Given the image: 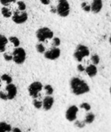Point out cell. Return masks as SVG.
I'll use <instances>...</instances> for the list:
<instances>
[{"label":"cell","instance_id":"33","mask_svg":"<svg viewBox=\"0 0 111 132\" xmlns=\"http://www.w3.org/2000/svg\"><path fill=\"white\" fill-rule=\"evenodd\" d=\"M39 1H40V2H41L42 5H49L51 0H39Z\"/></svg>","mask_w":111,"mask_h":132},{"label":"cell","instance_id":"8","mask_svg":"<svg viewBox=\"0 0 111 132\" xmlns=\"http://www.w3.org/2000/svg\"><path fill=\"white\" fill-rule=\"evenodd\" d=\"M44 57L49 60H57L61 54V50L59 47H52L43 53Z\"/></svg>","mask_w":111,"mask_h":132},{"label":"cell","instance_id":"27","mask_svg":"<svg viewBox=\"0 0 111 132\" xmlns=\"http://www.w3.org/2000/svg\"><path fill=\"white\" fill-rule=\"evenodd\" d=\"M3 58L5 61L7 62H10L12 61V54H10L8 53H5L3 54Z\"/></svg>","mask_w":111,"mask_h":132},{"label":"cell","instance_id":"19","mask_svg":"<svg viewBox=\"0 0 111 132\" xmlns=\"http://www.w3.org/2000/svg\"><path fill=\"white\" fill-rule=\"evenodd\" d=\"M0 78H1L2 80H3L4 82H5L7 84H12V77H11L10 75L7 74V73L2 74V75L0 77Z\"/></svg>","mask_w":111,"mask_h":132},{"label":"cell","instance_id":"5","mask_svg":"<svg viewBox=\"0 0 111 132\" xmlns=\"http://www.w3.org/2000/svg\"><path fill=\"white\" fill-rule=\"evenodd\" d=\"M90 55V50L89 48L83 44H79L76 48V50L73 53V57L75 58V60L78 62H81L83 58L88 56Z\"/></svg>","mask_w":111,"mask_h":132},{"label":"cell","instance_id":"32","mask_svg":"<svg viewBox=\"0 0 111 132\" xmlns=\"http://www.w3.org/2000/svg\"><path fill=\"white\" fill-rule=\"evenodd\" d=\"M77 70L79 72H83V71H85V67L82 64H79L77 66Z\"/></svg>","mask_w":111,"mask_h":132},{"label":"cell","instance_id":"15","mask_svg":"<svg viewBox=\"0 0 111 132\" xmlns=\"http://www.w3.org/2000/svg\"><path fill=\"white\" fill-rule=\"evenodd\" d=\"M1 13H2V16L4 18H7V19L12 17V11L6 6H3L1 9Z\"/></svg>","mask_w":111,"mask_h":132},{"label":"cell","instance_id":"23","mask_svg":"<svg viewBox=\"0 0 111 132\" xmlns=\"http://www.w3.org/2000/svg\"><path fill=\"white\" fill-rule=\"evenodd\" d=\"M32 104L33 106L36 108V109H41L42 108V101H40L39 100H37L36 98V99H33L32 101Z\"/></svg>","mask_w":111,"mask_h":132},{"label":"cell","instance_id":"16","mask_svg":"<svg viewBox=\"0 0 111 132\" xmlns=\"http://www.w3.org/2000/svg\"><path fill=\"white\" fill-rule=\"evenodd\" d=\"M12 126L5 122H0V132L12 131Z\"/></svg>","mask_w":111,"mask_h":132},{"label":"cell","instance_id":"30","mask_svg":"<svg viewBox=\"0 0 111 132\" xmlns=\"http://www.w3.org/2000/svg\"><path fill=\"white\" fill-rule=\"evenodd\" d=\"M85 125H86V123L84 121H76V120L75 121V126L77 127V128H84L85 127Z\"/></svg>","mask_w":111,"mask_h":132},{"label":"cell","instance_id":"12","mask_svg":"<svg viewBox=\"0 0 111 132\" xmlns=\"http://www.w3.org/2000/svg\"><path fill=\"white\" fill-rule=\"evenodd\" d=\"M90 7H91V12H93V13H99L103 8V1L93 0Z\"/></svg>","mask_w":111,"mask_h":132},{"label":"cell","instance_id":"21","mask_svg":"<svg viewBox=\"0 0 111 132\" xmlns=\"http://www.w3.org/2000/svg\"><path fill=\"white\" fill-rule=\"evenodd\" d=\"M45 91H46V94L48 95V96H51L53 94V88L51 85L49 84H46L43 87Z\"/></svg>","mask_w":111,"mask_h":132},{"label":"cell","instance_id":"34","mask_svg":"<svg viewBox=\"0 0 111 132\" xmlns=\"http://www.w3.org/2000/svg\"><path fill=\"white\" fill-rule=\"evenodd\" d=\"M12 132H22V131L19 128H13L12 129Z\"/></svg>","mask_w":111,"mask_h":132},{"label":"cell","instance_id":"4","mask_svg":"<svg viewBox=\"0 0 111 132\" xmlns=\"http://www.w3.org/2000/svg\"><path fill=\"white\" fill-rule=\"evenodd\" d=\"M70 12V6L67 0H58V4L56 8V13L60 17H66Z\"/></svg>","mask_w":111,"mask_h":132},{"label":"cell","instance_id":"25","mask_svg":"<svg viewBox=\"0 0 111 132\" xmlns=\"http://www.w3.org/2000/svg\"><path fill=\"white\" fill-rule=\"evenodd\" d=\"M17 5H18V10H19V11H25L26 5L23 1H19L17 2Z\"/></svg>","mask_w":111,"mask_h":132},{"label":"cell","instance_id":"13","mask_svg":"<svg viewBox=\"0 0 111 132\" xmlns=\"http://www.w3.org/2000/svg\"><path fill=\"white\" fill-rule=\"evenodd\" d=\"M85 72L90 77H93L97 74V68L96 65L90 64L87 68H85Z\"/></svg>","mask_w":111,"mask_h":132},{"label":"cell","instance_id":"6","mask_svg":"<svg viewBox=\"0 0 111 132\" xmlns=\"http://www.w3.org/2000/svg\"><path fill=\"white\" fill-rule=\"evenodd\" d=\"M42 88H43V86L41 82H39V81L32 82L28 87V91H29V96L31 97H32L33 99L37 98L39 96V93L41 92Z\"/></svg>","mask_w":111,"mask_h":132},{"label":"cell","instance_id":"1","mask_svg":"<svg viewBox=\"0 0 111 132\" xmlns=\"http://www.w3.org/2000/svg\"><path fill=\"white\" fill-rule=\"evenodd\" d=\"M70 84L71 90L75 95H82L90 91V87L87 82L79 77H73Z\"/></svg>","mask_w":111,"mask_h":132},{"label":"cell","instance_id":"22","mask_svg":"<svg viewBox=\"0 0 111 132\" xmlns=\"http://www.w3.org/2000/svg\"><path fill=\"white\" fill-rule=\"evenodd\" d=\"M81 9L86 12H91V7H90V5H89L87 2H83L81 3Z\"/></svg>","mask_w":111,"mask_h":132},{"label":"cell","instance_id":"3","mask_svg":"<svg viewBox=\"0 0 111 132\" xmlns=\"http://www.w3.org/2000/svg\"><path fill=\"white\" fill-rule=\"evenodd\" d=\"M12 61L18 64L21 65L24 63L26 60V52L22 47H16L12 52Z\"/></svg>","mask_w":111,"mask_h":132},{"label":"cell","instance_id":"14","mask_svg":"<svg viewBox=\"0 0 111 132\" xmlns=\"http://www.w3.org/2000/svg\"><path fill=\"white\" fill-rule=\"evenodd\" d=\"M8 42V38L4 35L0 34V53H4L5 51Z\"/></svg>","mask_w":111,"mask_h":132},{"label":"cell","instance_id":"18","mask_svg":"<svg viewBox=\"0 0 111 132\" xmlns=\"http://www.w3.org/2000/svg\"><path fill=\"white\" fill-rule=\"evenodd\" d=\"M8 41L11 43H12V45L16 48V47H19V46H20V40L19 39V38L18 37H16V36H10L8 39Z\"/></svg>","mask_w":111,"mask_h":132},{"label":"cell","instance_id":"37","mask_svg":"<svg viewBox=\"0 0 111 132\" xmlns=\"http://www.w3.org/2000/svg\"><path fill=\"white\" fill-rule=\"evenodd\" d=\"M110 94H111V87H110Z\"/></svg>","mask_w":111,"mask_h":132},{"label":"cell","instance_id":"36","mask_svg":"<svg viewBox=\"0 0 111 132\" xmlns=\"http://www.w3.org/2000/svg\"><path fill=\"white\" fill-rule=\"evenodd\" d=\"M1 81H2V80H1V78H0V87H1Z\"/></svg>","mask_w":111,"mask_h":132},{"label":"cell","instance_id":"9","mask_svg":"<svg viewBox=\"0 0 111 132\" xmlns=\"http://www.w3.org/2000/svg\"><path fill=\"white\" fill-rule=\"evenodd\" d=\"M78 111H79V108L76 105L70 106L66 112V118L70 122L76 121Z\"/></svg>","mask_w":111,"mask_h":132},{"label":"cell","instance_id":"17","mask_svg":"<svg viewBox=\"0 0 111 132\" xmlns=\"http://www.w3.org/2000/svg\"><path fill=\"white\" fill-rule=\"evenodd\" d=\"M95 120V115L93 113H88L87 115H86V118H85V120H84V122L86 124H92Z\"/></svg>","mask_w":111,"mask_h":132},{"label":"cell","instance_id":"38","mask_svg":"<svg viewBox=\"0 0 111 132\" xmlns=\"http://www.w3.org/2000/svg\"></svg>","mask_w":111,"mask_h":132},{"label":"cell","instance_id":"26","mask_svg":"<svg viewBox=\"0 0 111 132\" xmlns=\"http://www.w3.org/2000/svg\"><path fill=\"white\" fill-rule=\"evenodd\" d=\"M60 43H61V40L59 37H53V42H52L53 47H59Z\"/></svg>","mask_w":111,"mask_h":132},{"label":"cell","instance_id":"28","mask_svg":"<svg viewBox=\"0 0 111 132\" xmlns=\"http://www.w3.org/2000/svg\"><path fill=\"white\" fill-rule=\"evenodd\" d=\"M15 2H16V0H0V3L3 6H8L11 3Z\"/></svg>","mask_w":111,"mask_h":132},{"label":"cell","instance_id":"11","mask_svg":"<svg viewBox=\"0 0 111 132\" xmlns=\"http://www.w3.org/2000/svg\"><path fill=\"white\" fill-rule=\"evenodd\" d=\"M54 104V99L52 96H46L42 101V108L45 111H49L52 108Z\"/></svg>","mask_w":111,"mask_h":132},{"label":"cell","instance_id":"7","mask_svg":"<svg viewBox=\"0 0 111 132\" xmlns=\"http://www.w3.org/2000/svg\"><path fill=\"white\" fill-rule=\"evenodd\" d=\"M12 20L15 24H23L28 20V13L25 11H19L16 10L12 13Z\"/></svg>","mask_w":111,"mask_h":132},{"label":"cell","instance_id":"29","mask_svg":"<svg viewBox=\"0 0 111 132\" xmlns=\"http://www.w3.org/2000/svg\"><path fill=\"white\" fill-rule=\"evenodd\" d=\"M80 108H83V110L87 111H89L91 109L90 105L88 103H87V102H84V103L81 104H80Z\"/></svg>","mask_w":111,"mask_h":132},{"label":"cell","instance_id":"10","mask_svg":"<svg viewBox=\"0 0 111 132\" xmlns=\"http://www.w3.org/2000/svg\"><path fill=\"white\" fill-rule=\"evenodd\" d=\"M5 90L8 100H13L17 95V87L13 84H7L5 87Z\"/></svg>","mask_w":111,"mask_h":132},{"label":"cell","instance_id":"31","mask_svg":"<svg viewBox=\"0 0 111 132\" xmlns=\"http://www.w3.org/2000/svg\"><path fill=\"white\" fill-rule=\"evenodd\" d=\"M0 99L2 101H7L8 97H7V94H5L3 91H0Z\"/></svg>","mask_w":111,"mask_h":132},{"label":"cell","instance_id":"24","mask_svg":"<svg viewBox=\"0 0 111 132\" xmlns=\"http://www.w3.org/2000/svg\"><path fill=\"white\" fill-rule=\"evenodd\" d=\"M90 59H91V61H92V63H93V65H97V64H99L100 60V56H99L97 54H93V55H92Z\"/></svg>","mask_w":111,"mask_h":132},{"label":"cell","instance_id":"20","mask_svg":"<svg viewBox=\"0 0 111 132\" xmlns=\"http://www.w3.org/2000/svg\"><path fill=\"white\" fill-rule=\"evenodd\" d=\"M36 51L39 53H44L46 52V47H45V46L42 43H39L36 44Z\"/></svg>","mask_w":111,"mask_h":132},{"label":"cell","instance_id":"2","mask_svg":"<svg viewBox=\"0 0 111 132\" xmlns=\"http://www.w3.org/2000/svg\"><path fill=\"white\" fill-rule=\"evenodd\" d=\"M36 39L39 43H44L47 39H51L54 37L53 32L48 27H42L36 32Z\"/></svg>","mask_w":111,"mask_h":132},{"label":"cell","instance_id":"35","mask_svg":"<svg viewBox=\"0 0 111 132\" xmlns=\"http://www.w3.org/2000/svg\"><path fill=\"white\" fill-rule=\"evenodd\" d=\"M109 41H110V45H111V36H110V40H109Z\"/></svg>","mask_w":111,"mask_h":132}]
</instances>
